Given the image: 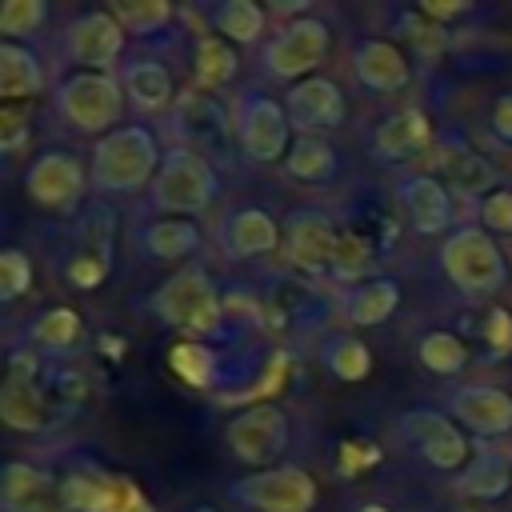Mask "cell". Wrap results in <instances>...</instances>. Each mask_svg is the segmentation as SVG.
Segmentation results:
<instances>
[{
	"mask_svg": "<svg viewBox=\"0 0 512 512\" xmlns=\"http://www.w3.org/2000/svg\"><path fill=\"white\" fill-rule=\"evenodd\" d=\"M156 172V136L140 124H124L92 148V188L132 192Z\"/></svg>",
	"mask_w": 512,
	"mask_h": 512,
	"instance_id": "6da1fadb",
	"label": "cell"
},
{
	"mask_svg": "<svg viewBox=\"0 0 512 512\" xmlns=\"http://www.w3.org/2000/svg\"><path fill=\"white\" fill-rule=\"evenodd\" d=\"M68 404L44 392V368L36 360V352H12L8 360V376H4V392H0V412L8 428L20 432H44L56 420H64Z\"/></svg>",
	"mask_w": 512,
	"mask_h": 512,
	"instance_id": "7a4b0ae2",
	"label": "cell"
},
{
	"mask_svg": "<svg viewBox=\"0 0 512 512\" xmlns=\"http://www.w3.org/2000/svg\"><path fill=\"white\" fill-rule=\"evenodd\" d=\"M216 196V168L208 164V156H200L196 148H176L160 160L156 184H152V200L164 212L176 216H196L212 204Z\"/></svg>",
	"mask_w": 512,
	"mask_h": 512,
	"instance_id": "3957f363",
	"label": "cell"
},
{
	"mask_svg": "<svg viewBox=\"0 0 512 512\" xmlns=\"http://www.w3.org/2000/svg\"><path fill=\"white\" fill-rule=\"evenodd\" d=\"M444 272L448 280L468 296H492L508 280V264L496 248V240L480 228H460L444 240Z\"/></svg>",
	"mask_w": 512,
	"mask_h": 512,
	"instance_id": "277c9868",
	"label": "cell"
},
{
	"mask_svg": "<svg viewBox=\"0 0 512 512\" xmlns=\"http://www.w3.org/2000/svg\"><path fill=\"white\" fill-rule=\"evenodd\" d=\"M152 312H156L160 320L184 328V332L204 336V332H216L224 304H220L216 284L208 280L204 268H180V272L152 296Z\"/></svg>",
	"mask_w": 512,
	"mask_h": 512,
	"instance_id": "5b68a950",
	"label": "cell"
},
{
	"mask_svg": "<svg viewBox=\"0 0 512 512\" xmlns=\"http://www.w3.org/2000/svg\"><path fill=\"white\" fill-rule=\"evenodd\" d=\"M60 112L80 132H116V120L124 112V88L108 72H76L60 84Z\"/></svg>",
	"mask_w": 512,
	"mask_h": 512,
	"instance_id": "8992f818",
	"label": "cell"
},
{
	"mask_svg": "<svg viewBox=\"0 0 512 512\" xmlns=\"http://www.w3.org/2000/svg\"><path fill=\"white\" fill-rule=\"evenodd\" d=\"M232 500L252 512H312L316 504V480L296 464L260 468L232 484Z\"/></svg>",
	"mask_w": 512,
	"mask_h": 512,
	"instance_id": "52a82bcc",
	"label": "cell"
},
{
	"mask_svg": "<svg viewBox=\"0 0 512 512\" xmlns=\"http://www.w3.org/2000/svg\"><path fill=\"white\" fill-rule=\"evenodd\" d=\"M328 48H332L328 24L316 16H300V20L284 24L276 32V40H268L264 64L280 80H308V72H316V64H324Z\"/></svg>",
	"mask_w": 512,
	"mask_h": 512,
	"instance_id": "ba28073f",
	"label": "cell"
},
{
	"mask_svg": "<svg viewBox=\"0 0 512 512\" xmlns=\"http://www.w3.org/2000/svg\"><path fill=\"white\" fill-rule=\"evenodd\" d=\"M224 440L236 460L256 468H276L280 452L288 448V416L276 404H252L228 420Z\"/></svg>",
	"mask_w": 512,
	"mask_h": 512,
	"instance_id": "9c48e42d",
	"label": "cell"
},
{
	"mask_svg": "<svg viewBox=\"0 0 512 512\" xmlns=\"http://www.w3.org/2000/svg\"><path fill=\"white\" fill-rule=\"evenodd\" d=\"M288 112L264 96V92H244L240 96V108H236V140L244 148V156H252L256 164H272L284 156L288 144Z\"/></svg>",
	"mask_w": 512,
	"mask_h": 512,
	"instance_id": "30bf717a",
	"label": "cell"
},
{
	"mask_svg": "<svg viewBox=\"0 0 512 512\" xmlns=\"http://www.w3.org/2000/svg\"><path fill=\"white\" fill-rule=\"evenodd\" d=\"M68 512H152V500L136 480L116 472H76L60 480Z\"/></svg>",
	"mask_w": 512,
	"mask_h": 512,
	"instance_id": "8fae6325",
	"label": "cell"
},
{
	"mask_svg": "<svg viewBox=\"0 0 512 512\" xmlns=\"http://www.w3.org/2000/svg\"><path fill=\"white\" fill-rule=\"evenodd\" d=\"M400 440H408L432 468L440 472H452L468 460V436L460 432L456 420H448L444 412H432V408H416V412H404L400 424H396Z\"/></svg>",
	"mask_w": 512,
	"mask_h": 512,
	"instance_id": "7c38bea8",
	"label": "cell"
},
{
	"mask_svg": "<svg viewBox=\"0 0 512 512\" xmlns=\"http://www.w3.org/2000/svg\"><path fill=\"white\" fill-rule=\"evenodd\" d=\"M84 184H88V172L84 164L72 156V152H44L32 160V168L24 172V192L44 204V208H60L68 212L80 196H84Z\"/></svg>",
	"mask_w": 512,
	"mask_h": 512,
	"instance_id": "4fadbf2b",
	"label": "cell"
},
{
	"mask_svg": "<svg viewBox=\"0 0 512 512\" xmlns=\"http://www.w3.org/2000/svg\"><path fill=\"white\" fill-rule=\"evenodd\" d=\"M428 168H432L436 180H440L444 188H452V192H468V196H476V192H496V172H492V164H488L484 156H476L460 136L436 140L432 152H428Z\"/></svg>",
	"mask_w": 512,
	"mask_h": 512,
	"instance_id": "5bb4252c",
	"label": "cell"
},
{
	"mask_svg": "<svg viewBox=\"0 0 512 512\" xmlns=\"http://www.w3.org/2000/svg\"><path fill=\"white\" fill-rule=\"evenodd\" d=\"M336 244H340V232L332 228L328 216L312 212V208H300L288 216L284 224V252L296 268L304 272H320V268H332L336 260Z\"/></svg>",
	"mask_w": 512,
	"mask_h": 512,
	"instance_id": "9a60e30c",
	"label": "cell"
},
{
	"mask_svg": "<svg viewBox=\"0 0 512 512\" xmlns=\"http://www.w3.org/2000/svg\"><path fill=\"white\" fill-rule=\"evenodd\" d=\"M120 48H124V28L112 12H84L68 24V52L72 60L88 64V72L112 68Z\"/></svg>",
	"mask_w": 512,
	"mask_h": 512,
	"instance_id": "2e32d148",
	"label": "cell"
},
{
	"mask_svg": "<svg viewBox=\"0 0 512 512\" xmlns=\"http://www.w3.org/2000/svg\"><path fill=\"white\" fill-rule=\"evenodd\" d=\"M448 412L476 436H504L512 432V396L492 384H468L456 388L448 400Z\"/></svg>",
	"mask_w": 512,
	"mask_h": 512,
	"instance_id": "e0dca14e",
	"label": "cell"
},
{
	"mask_svg": "<svg viewBox=\"0 0 512 512\" xmlns=\"http://www.w3.org/2000/svg\"><path fill=\"white\" fill-rule=\"evenodd\" d=\"M284 112H288V124L292 128H300V132L312 136L316 128H336L344 120V92L328 76H308V80H300L288 92Z\"/></svg>",
	"mask_w": 512,
	"mask_h": 512,
	"instance_id": "ac0fdd59",
	"label": "cell"
},
{
	"mask_svg": "<svg viewBox=\"0 0 512 512\" xmlns=\"http://www.w3.org/2000/svg\"><path fill=\"white\" fill-rule=\"evenodd\" d=\"M428 144H432V124H428V116H424L420 108H400V112H392L388 120H380V124L372 128V140H368L372 156H376V160H388V164L408 160V156L424 152Z\"/></svg>",
	"mask_w": 512,
	"mask_h": 512,
	"instance_id": "d6986e66",
	"label": "cell"
},
{
	"mask_svg": "<svg viewBox=\"0 0 512 512\" xmlns=\"http://www.w3.org/2000/svg\"><path fill=\"white\" fill-rule=\"evenodd\" d=\"M4 508L8 512H68L60 484L44 468L24 464V460L4 464Z\"/></svg>",
	"mask_w": 512,
	"mask_h": 512,
	"instance_id": "ffe728a7",
	"label": "cell"
},
{
	"mask_svg": "<svg viewBox=\"0 0 512 512\" xmlns=\"http://www.w3.org/2000/svg\"><path fill=\"white\" fill-rule=\"evenodd\" d=\"M400 208H404L412 232H420V236H436L452 220L448 192L432 172H416V176L400 180Z\"/></svg>",
	"mask_w": 512,
	"mask_h": 512,
	"instance_id": "44dd1931",
	"label": "cell"
},
{
	"mask_svg": "<svg viewBox=\"0 0 512 512\" xmlns=\"http://www.w3.org/2000/svg\"><path fill=\"white\" fill-rule=\"evenodd\" d=\"M220 244L228 256L236 260H252V256H268L280 248V224L264 212V208H236L224 228H220Z\"/></svg>",
	"mask_w": 512,
	"mask_h": 512,
	"instance_id": "7402d4cb",
	"label": "cell"
},
{
	"mask_svg": "<svg viewBox=\"0 0 512 512\" xmlns=\"http://www.w3.org/2000/svg\"><path fill=\"white\" fill-rule=\"evenodd\" d=\"M352 64H356V80L372 92H400L412 76L404 52L388 40H360Z\"/></svg>",
	"mask_w": 512,
	"mask_h": 512,
	"instance_id": "603a6c76",
	"label": "cell"
},
{
	"mask_svg": "<svg viewBox=\"0 0 512 512\" xmlns=\"http://www.w3.org/2000/svg\"><path fill=\"white\" fill-rule=\"evenodd\" d=\"M176 120L184 124L188 140H192V144H204V148H228V132H236V128H228L224 108H220L212 96L196 92V88L180 92V100H176Z\"/></svg>",
	"mask_w": 512,
	"mask_h": 512,
	"instance_id": "cb8c5ba5",
	"label": "cell"
},
{
	"mask_svg": "<svg viewBox=\"0 0 512 512\" xmlns=\"http://www.w3.org/2000/svg\"><path fill=\"white\" fill-rule=\"evenodd\" d=\"M396 308H400V284L388 280V276H372V280L348 288L344 300H340L344 320H348V324H360V328L384 324Z\"/></svg>",
	"mask_w": 512,
	"mask_h": 512,
	"instance_id": "d4e9b609",
	"label": "cell"
},
{
	"mask_svg": "<svg viewBox=\"0 0 512 512\" xmlns=\"http://www.w3.org/2000/svg\"><path fill=\"white\" fill-rule=\"evenodd\" d=\"M40 88H44V68L36 60V52H28L16 40H4L0 44V96H4V104L32 100Z\"/></svg>",
	"mask_w": 512,
	"mask_h": 512,
	"instance_id": "484cf974",
	"label": "cell"
},
{
	"mask_svg": "<svg viewBox=\"0 0 512 512\" xmlns=\"http://www.w3.org/2000/svg\"><path fill=\"white\" fill-rule=\"evenodd\" d=\"M140 244L152 260H184L196 252L200 244V232L192 220L184 216H164V220H152L144 232H140Z\"/></svg>",
	"mask_w": 512,
	"mask_h": 512,
	"instance_id": "4316f807",
	"label": "cell"
},
{
	"mask_svg": "<svg viewBox=\"0 0 512 512\" xmlns=\"http://www.w3.org/2000/svg\"><path fill=\"white\" fill-rule=\"evenodd\" d=\"M508 484H512V464H508L500 452L480 448L476 460L468 464L464 480H460V492H464L468 500H500V496L508 492Z\"/></svg>",
	"mask_w": 512,
	"mask_h": 512,
	"instance_id": "83f0119b",
	"label": "cell"
},
{
	"mask_svg": "<svg viewBox=\"0 0 512 512\" xmlns=\"http://www.w3.org/2000/svg\"><path fill=\"white\" fill-rule=\"evenodd\" d=\"M124 92L132 96V104H140L148 112H160V108L172 104V76L156 60H136V64L124 68Z\"/></svg>",
	"mask_w": 512,
	"mask_h": 512,
	"instance_id": "f1b7e54d",
	"label": "cell"
},
{
	"mask_svg": "<svg viewBox=\"0 0 512 512\" xmlns=\"http://www.w3.org/2000/svg\"><path fill=\"white\" fill-rule=\"evenodd\" d=\"M284 168L296 176V180H308V184H324L336 176V152L328 140L320 136H300L292 140L288 156H284Z\"/></svg>",
	"mask_w": 512,
	"mask_h": 512,
	"instance_id": "f546056e",
	"label": "cell"
},
{
	"mask_svg": "<svg viewBox=\"0 0 512 512\" xmlns=\"http://www.w3.org/2000/svg\"><path fill=\"white\" fill-rule=\"evenodd\" d=\"M212 24L224 40H236V44H252L260 40L264 24H268V12L252 0H224L212 8Z\"/></svg>",
	"mask_w": 512,
	"mask_h": 512,
	"instance_id": "4dcf8cb0",
	"label": "cell"
},
{
	"mask_svg": "<svg viewBox=\"0 0 512 512\" xmlns=\"http://www.w3.org/2000/svg\"><path fill=\"white\" fill-rule=\"evenodd\" d=\"M168 368L188 384V388H212L216 384V352L204 348L200 340H176L168 348Z\"/></svg>",
	"mask_w": 512,
	"mask_h": 512,
	"instance_id": "1f68e13d",
	"label": "cell"
},
{
	"mask_svg": "<svg viewBox=\"0 0 512 512\" xmlns=\"http://www.w3.org/2000/svg\"><path fill=\"white\" fill-rule=\"evenodd\" d=\"M416 356H420V364H424L428 372H436V376H456V372L468 364L464 340H460L456 332H444V328L424 332L420 344H416Z\"/></svg>",
	"mask_w": 512,
	"mask_h": 512,
	"instance_id": "d6a6232c",
	"label": "cell"
},
{
	"mask_svg": "<svg viewBox=\"0 0 512 512\" xmlns=\"http://www.w3.org/2000/svg\"><path fill=\"white\" fill-rule=\"evenodd\" d=\"M236 48L224 36H200L196 44V80L204 88H220L236 76Z\"/></svg>",
	"mask_w": 512,
	"mask_h": 512,
	"instance_id": "836d02e7",
	"label": "cell"
},
{
	"mask_svg": "<svg viewBox=\"0 0 512 512\" xmlns=\"http://www.w3.org/2000/svg\"><path fill=\"white\" fill-rule=\"evenodd\" d=\"M108 12L120 20L124 32H136V36L160 32L172 20V4L168 0H116Z\"/></svg>",
	"mask_w": 512,
	"mask_h": 512,
	"instance_id": "e575fe53",
	"label": "cell"
},
{
	"mask_svg": "<svg viewBox=\"0 0 512 512\" xmlns=\"http://www.w3.org/2000/svg\"><path fill=\"white\" fill-rule=\"evenodd\" d=\"M372 268H376V248H372V240L360 236V232H340L332 272H336L340 280H372Z\"/></svg>",
	"mask_w": 512,
	"mask_h": 512,
	"instance_id": "d590c367",
	"label": "cell"
},
{
	"mask_svg": "<svg viewBox=\"0 0 512 512\" xmlns=\"http://www.w3.org/2000/svg\"><path fill=\"white\" fill-rule=\"evenodd\" d=\"M324 364L332 368V376L356 384V380H364V376L372 372V352H368V344L356 340V336H336V340L328 344V352H324Z\"/></svg>",
	"mask_w": 512,
	"mask_h": 512,
	"instance_id": "8d00e7d4",
	"label": "cell"
},
{
	"mask_svg": "<svg viewBox=\"0 0 512 512\" xmlns=\"http://www.w3.org/2000/svg\"><path fill=\"white\" fill-rule=\"evenodd\" d=\"M76 336H80V316H76V308H48L36 324H32V340L40 344V348H52V352H64V348H72L76 344Z\"/></svg>",
	"mask_w": 512,
	"mask_h": 512,
	"instance_id": "74e56055",
	"label": "cell"
},
{
	"mask_svg": "<svg viewBox=\"0 0 512 512\" xmlns=\"http://www.w3.org/2000/svg\"><path fill=\"white\" fill-rule=\"evenodd\" d=\"M44 16H48L44 0H4L0 4V32H4V40L28 36L44 24Z\"/></svg>",
	"mask_w": 512,
	"mask_h": 512,
	"instance_id": "f35d334b",
	"label": "cell"
},
{
	"mask_svg": "<svg viewBox=\"0 0 512 512\" xmlns=\"http://www.w3.org/2000/svg\"><path fill=\"white\" fill-rule=\"evenodd\" d=\"M284 376H288V352H276L252 388H240V392H232V396H220V404H248V408H252L260 396L280 392V388H284Z\"/></svg>",
	"mask_w": 512,
	"mask_h": 512,
	"instance_id": "ab89813d",
	"label": "cell"
},
{
	"mask_svg": "<svg viewBox=\"0 0 512 512\" xmlns=\"http://www.w3.org/2000/svg\"><path fill=\"white\" fill-rule=\"evenodd\" d=\"M32 288V260L20 252V248H4L0 256V292L4 300H16Z\"/></svg>",
	"mask_w": 512,
	"mask_h": 512,
	"instance_id": "60d3db41",
	"label": "cell"
},
{
	"mask_svg": "<svg viewBox=\"0 0 512 512\" xmlns=\"http://www.w3.org/2000/svg\"><path fill=\"white\" fill-rule=\"evenodd\" d=\"M380 464V448L376 444H368V440H344L340 448H336V472L340 476H360V472H368V468H376Z\"/></svg>",
	"mask_w": 512,
	"mask_h": 512,
	"instance_id": "b9f144b4",
	"label": "cell"
},
{
	"mask_svg": "<svg viewBox=\"0 0 512 512\" xmlns=\"http://www.w3.org/2000/svg\"><path fill=\"white\" fill-rule=\"evenodd\" d=\"M480 224L488 232H508L512 236V188H496L480 200Z\"/></svg>",
	"mask_w": 512,
	"mask_h": 512,
	"instance_id": "7bdbcfd3",
	"label": "cell"
},
{
	"mask_svg": "<svg viewBox=\"0 0 512 512\" xmlns=\"http://www.w3.org/2000/svg\"><path fill=\"white\" fill-rule=\"evenodd\" d=\"M28 132H32V128H28V112L16 108V104H4V108H0V144H4L8 156L28 144Z\"/></svg>",
	"mask_w": 512,
	"mask_h": 512,
	"instance_id": "ee69618b",
	"label": "cell"
},
{
	"mask_svg": "<svg viewBox=\"0 0 512 512\" xmlns=\"http://www.w3.org/2000/svg\"><path fill=\"white\" fill-rule=\"evenodd\" d=\"M104 276H108V260H100V256H92V252H76V256L68 260V280H72L76 288H100Z\"/></svg>",
	"mask_w": 512,
	"mask_h": 512,
	"instance_id": "f6af8a7d",
	"label": "cell"
},
{
	"mask_svg": "<svg viewBox=\"0 0 512 512\" xmlns=\"http://www.w3.org/2000/svg\"><path fill=\"white\" fill-rule=\"evenodd\" d=\"M484 340H488L492 356H508L512 352V312L508 308H488V316H484Z\"/></svg>",
	"mask_w": 512,
	"mask_h": 512,
	"instance_id": "bcb514c9",
	"label": "cell"
},
{
	"mask_svg": "<svg viewBox=\"0 0 512 512\" xmlns=\"http://www.w3.org/2000/svg\"><path fill=\"white\" fill-rule=\"evenodd\" d=\"M492 128H496L500 140L512 144V92H504V96L492 104Z\"/></svg>",
	"mask_w": 512,
	"mask_h": 512,
	"instance_id": "7dc6e473",
	"label": "cell"
},
{
	"mask_svg": "<svg viewBox=\"0 0 512 512\" xmlns=\"http://www.w3.org/2000/svg\"><path fill=\"white\" fill-rule=\"evenodd\" d=\"M468 4L464 0H424L420 4V16H432V20H452V16H464Z\"/></svg>",
	"mask_w": 512,
	"mask_h": 512,
	"instance_id": "c3c4849f",
	"label": "cell"
},
{
	"mask_svg": "<svg viewBox=\"0 0 512 512\" xmlns=\"http://www.w3.org/2000/svg\"><path fill=\"white\" fill-rule=\"evenodd\" d=\"M100 348H104V356H108V360H120V356L128 352V344H124L120 336H100Z\"/></svg>",
	"mask_w": 512,
	"mask_h": 512,
	"instance_id": "681fc988",
	"label": "cell"
},
{
	"mask_svg": "<svg viewBox=\"0 0 512 512\" xmlns=\"http://www.w3.org/2000/svg\"><path fill=\"white\" fill-rule=\"evenodd\" d=\"M356 512H392V508H384V504H364V508H356Z\"/></svg>",
	"mask_w": 512,
	"mask_h": 512,
	"instance_id": "f907efd6",
	"label": "cell"
},
{
	"mask_svg": "<svg viewBox=\"0 0 512 512\" xmlns=\"http://www.w3.org/2000/svg\"><path fill=\"white\" fill-rule=\"evenodd\" d=\"M456 512H480V508H456Z\"/></svg>",
	"mask_w": 512,
	"mask_h": 512,
	"instance_id": "816d5d0a",
	"label": "cell"
},
{
	"mask_svg": "<svg viewBox=\"0 0 512 512\" xmlns=\"http://www.w3.org/2000/svg\"><path fill=\"white\" fill-rule=\"evenodd\" d=\"M192 512H216V508H192Z\"/></svg>",
	"mask_w": 512,
	"mask_h": 512,
	"instance_id": "f5cc1de1",
	"label": "cell"
}]
</instances>
